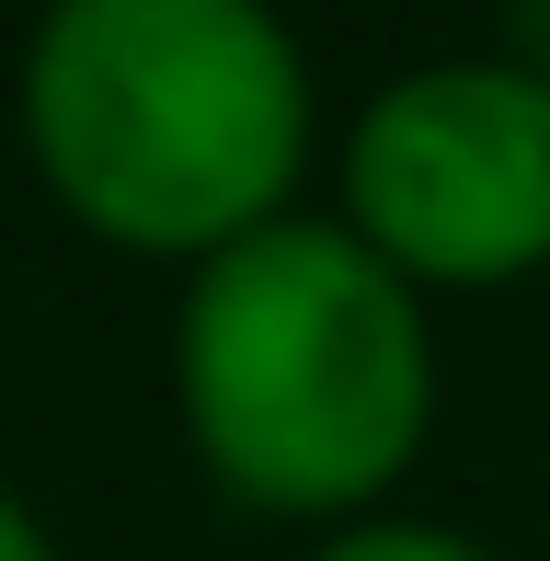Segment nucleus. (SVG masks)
I'll return each instance as SVG.
<instances>
[{"label": "nucleus", "mask_w": 550, "mask_h": 561, "mask_svg": "<svg viewBox=\"0 0 550 561\" xmlns=\"http://www.w3.org/2000/svg\"><path fill=\"white\" fill-rule=\"evenodd\" d=\"M12 126L69 229L195 275L298 218L321 92L275 0H46Z\"/></svg>", "instance_id": "1"}, {"label": "nucleus", "mask_w": 550, "mask_h": 561, "mask_svg": "<svg viewBox=\"0 0 550 561\" xmlns=\"http://www.w3.org/2000/svg\"><path fill=\"white\" fill-rule=\"evenodd\" d=\"M436 298L402 287L344 218H275L184 275L172 413L184 447L264 527H367L436 447Z\"/></svg>", "instance_id": "2"}, {"label": "nucleus", "mask_w": 550, "mask_h": 561, "mask_svg": "<svg viewBox=\"0 0 550 561\" xmlns=\"http://www.w3.org/2000/svg\"><path fill=\"white\" fill-rule=\"evenodd\" d=\"M333 218L424 298L550 275V69L516 46L390 69L333 149Z\"/></svg>", "instance_id": "3"}, {"label": "nucleus", "mask_w": 550, "mask_h": 561, "mask_svg": "<svg viewBox=\"0 0 550 561\" xmlns=\"http://www.w3.org/2000/svg\"><path fill=\"white\" fill-rule=\"evenodd\" d=\"M298 561H493L470 527H436V516H367V527H333Z\"/></svg>", "instance_id": "4"}, {"label": "nucleus", "mask_w": 550, "mask_h": 561, "mask_svg": "<svg viewBox=\"0 0 550 561\" xmlns=\"http://www.w3.org/2000/svg\"><path fill=\"white\" fill-rule=\"evenodd\" d=\"M0 561H58V539H46V516L0 481Z\"/></svg>", "instance_id": "5"}, {"label": "nucleus", "mask_w": 550, "mask_h": 561, "mask_svg": "<svg viewBox=\"0 0 550 561\" xmlns=\"http://www.w3.org/2000/svg\"><path fill=\"white\" fill-rule=\"evenodd\" d=\"M505 46L528 69H550V0H505Z\"/></svg>", "instance_id": "6"}]
</instances>
